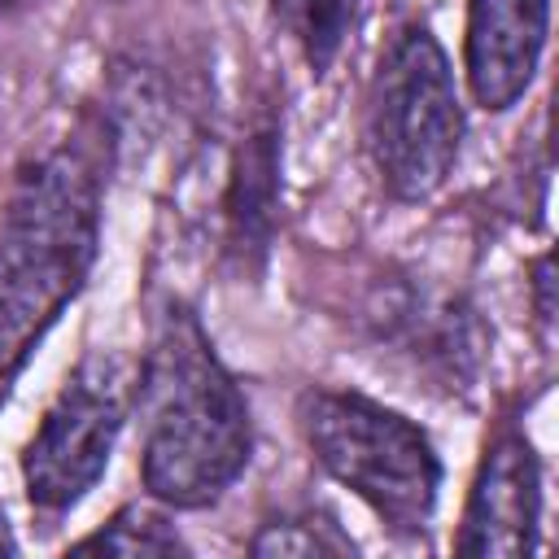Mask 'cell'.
<instances>
[{
  "instance_id": "6da1fadb",
  "label": "cell",
  "mask_w": 559,
  "mask_h": 559,
  "mask_svg": "<svg viewBox=\"0 0 559 559\" xmlns=\"http://www.w3.org/2000/svg\"><path fill=\"white\" fill-rule=\"evenodd\" d=\"M135 393L144 406L140 480L148 498L175 511L218 502L249 463L253 419L188 306L162 314Z\"/></svg>"
},
{
  "instance_id": "7a4b0ae2",
  "label": "cell",
  "mask_w": 559,
  "mask_h": 559,
  "mask_svg": "<svg viewBox=\"0 0 559 559\" xmlns=\"http://www.w3.org/2000/svg\"><path fill=\"white\" fill-rule=\"evenodd\" d=\"M100 240V170L83 144L17 166L0 210V397L83 293Z\"/></svg>"
},
{
  "instance_id": "3957f363",
  "label": "cell",
  "mask_w": 559,
  "mask_h": 559,
  "mask_svg": "<svg viewBox=\"0 0 559 559\" xmlns=\"http://www.w3.org/2000/svg\"><path fill=\"white\" fill-rule=\"evenodd\" d=\"M463 148V100L428 22H406L380 52L362 96V153L393 201L432 197Z\"/></svg>"
},
{
  "instance_id": "277c9868",
  "label": "cell",
  "mask_w": 559,
  "mask_h": 559,
  "mask_svg": "<svg viewBox=\"0 0 559 559\" xmlns=\"http://www.w3.org/2000/svg\"><path fill=\"white\" fill-rule=\"evenodd\" d=\"M297 424L314 463L362 498L393 533H428L441 459L415 419L362 393L310 389L297 402Z\"/></svg>"
},
{
  "instance_id": "5b68a950",
  "label": "cell",
  "mask_w": 559,
  "mask_h": 559,
  "mask_svg": "<svg viewBox=\"0 0 559 559\" xmlns=\"http://www.w3.org/2000/svg\"><path fill=\"white\" fill-rule=\"evenodd\" d=\"M135 402V376L118 354H87L44 406L26 450L22 489L35 511H70L109 467Z\"/></svg>"
},
{
  "instance_id": "8992f818",
  "label": "cell",
  "mask_w": 559,
  "mask_h": 559,
  "mask_svg": "<svg viewBox=\"0 0 559 559\" xmlns=\"http://www.w3.org/2000/svg\"><path fill=\"white\" fill-rule=\"evenodd\" d=\"M542 524V463L520 428H502L472 476V493L454 533L459 555L515 559L537 550Z\"/></svg>"
},
{
  "instance_id": "52a82bcc",
  "label": "cell",
  "mask_w": 559,
  "mask_h": 559,
  "mask_svg": "<svg viewBox=\"0 0 559 559\" xmlns=\"http://www.w3.org/2000/svg\"><path fill=\"white\" fill-rule=\"evenodd\" d=\"M550 0H467L463 70L472 100L489 114L511 109L546 52Z\"/></svg>"
},
{
  "instance_id": "ba28073f",
  "label": "cell",
  "mask_w": 559,
  "mask_h": 559,
  "mask_svg": "<svg viewBox=\"0 0 559 559\" xmlns=\"http://www.w3.org/2000/svg\"><path fill=\"white\" fill-rule=\"evenodd\" d=\"M275 210H280V127L275 118H262L245 131L231 157V179L223 197L227 253L240 266L266 253L271 231H275Z\"/></svg>"
},
{
  "instance_id": "9c48e42d",
  "label": "cell",
  "mask_w": 559,
  "mask_h": 559,
  "mask_svg": "<svg viewBox=\"0 0 559 559\" xmlns=\"http://www.w3.org/2000/svg\"><path fill=\"white\" fill-rule=\"evenodd\" d=\"M266 9L271 22L288 35V44L301 52V61L323 74L341 57L362 0H266Z\"/></svg>"
},
{
  "instance_id": "30bf717a",
  "label": "cell",
  "mask_w": 559,
  "mask_h": 559,
  "mask_svg": "<svg viewBox=\"0 0 559 559\" xmlns=\"http://www.w3.org/2000/svg\"><path fill=\"white\" fill-rule=\"evenodd\" d=\"M74 555H188V542L179 537V528L148 502H131L118 515H109L96 533H87L83 542L70 546Z\"/></svg>"
},
{
  "instance_id": "8fae6325",
  "label": "cell",
  "mask_w": 559,
  "mask_h": 559,
  "mask_svg": "<svg viewBox=\"0 0 559 559\" xmlns=\"http://www.w3.org/2000/svg\"><path fill=\"white\" fill-rule=\"evenodd\" d=\"M249 555H293V559L354 555V542H349V533H341V524L328 511H293V515L266 520L253 533Z\"/></svg>"
},
{
  "instance_id": "7c38bea8",
  "label": "cell",
  "mask_w": 559,
  "mask_h": 559,
  "mask_svg": "<svg viewBox=\"0 0 559 559\" xmlns=\"http://www.w3.org/2000/svg\"><path fill=\"white\" fill-rule=\"evenodd\" d=\"M533 314H537L542 332L550 336V323H555V262H550V253H542L533 266Z\"/></svg>"
},
{
  "instance_id": "4fadbf2b",
  "label": "cell",
  "mask_w": 559,
  "mask_h": 559,
  "mask_svg": "<svg viewBox=\"0 0 559 559\" xmlns=\"http://www.w3.org/2000/svg\"><path fill=\"white\" fill-rule=\"evenodd\" d=\"M0 555H17V537H13L9 520H4V507H0Z\"/></svg>"
},
{
  "instance_id": "5bb4252c",
  "label": "cell",
  "mask_w": 559,
  "mask_h": 559,
  "mask_svg": "<svg viewBox=\"0 0 559 559\" xmlns=\"http://www.w3.org/2000/svg\"><path fill=\"white\" fill-rule=\"evenodd\" d=\"M9 4H17V0H0V9H9Z\"/></svg>"
}]
</instances>
